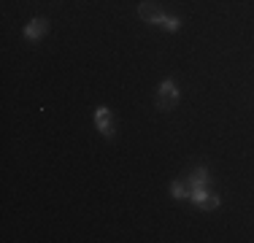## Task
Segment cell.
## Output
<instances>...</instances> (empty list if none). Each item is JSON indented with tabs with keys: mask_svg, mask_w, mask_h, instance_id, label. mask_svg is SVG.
<instances>
[{
	"mask_svg": "<svg viewBox=\"0 0 254 243\" xmlns=\"http://www.w3.org/2000/svg\"><path fill=\"white\" fill-rule=\"evenodd\" d=\"M138 16H141L146 24H160V27L168 30V33H176V30H181V19H179V16H168L160 5L152 3V0L138 3Z\"/></svg>",
	"mask_w": 254,
	"mask_h": 243,
	"instance_id": "cell-1",
	"label": "cell"
},
{
	"mask_svg": "<svg viewBox=\"0 0 254 243\" xmlns=\"http://www.w3.org/2000/svg\"><path fill=\"white\" fill-rule=\"evenodd\" d=\"M176 103H179V87L173 78H165L160 84V89H157V108L160 111H173Z\"/></svg>",
	"mask_w": 254,
	"mask_h": 243,
	"instance_id": "cell-2",
	"label": "cell"
},
{
	"mask_svg": "<svg viewBox=\"0 0 254 243\" xmlns=\"http://www.w3.org/2000/svg\"><path fill=\"white\" fill-rule=\"evenodd\" d=\"M190 200H192V203H195L200 211H214V208H219V194H214L208 186L190 189Z\"/></svg>",
	"mask_w": 254,
	"mask_h": 243,
	"instance_id": "cell-3",
	"label": "cell"
},
{
	"mask_svg": "<svg viewBox=\"0 0 254 243\" xmlns=\"http://www.w3.org/2000/svg\"><path fill=\"white\" fill-rule=\"evenodd\" d=\"M95 127L103 138H114V119H111V111L106 106L95 108Z\"/></svg>",
	"mask_w": 254,
	"mask_h": 243,
	"instance_id": "cell-4",
	"label": "cell"
},
{
	"mask_svg": "<svg viewBox=\"0 0 254 243\" xmlns=\"http://www.w3.org/2000/svg\"><path fill=\"white\" fill-rule=\"evenodd\" d=\"M46 30H49V19H44V16H35V19H30L25 24V38L27 41H41L46 35Z\"/></svg>",
	"mask_w": 254,
	"mask_h": 243,
	"instance_id": "cell-5",
	"label": "cell"
},
{
	"mask_svg": "<svg viewBox=\"0 0 254 243\" xmlns=\"http://www.w3.org/2000/svg\"><path fill=\"white\" fill-rule=\"evenodd\" d=\"M171 194L176 200H187V197H190V181H187V179L173 181V184H171Z\"/></svg>",
	"mask_w": 254,
	"mask_h": 243,
	"instance_id": "cell-6",
	"label": "cell"
}]
</instances>
